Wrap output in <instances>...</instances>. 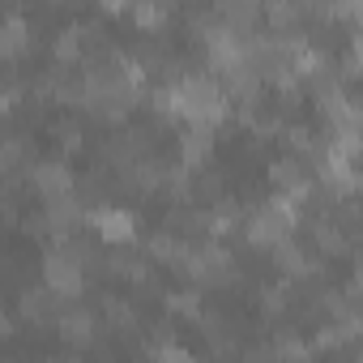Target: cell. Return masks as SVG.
I'll use <instances>...</instances> for the list:
<instances>
[{"mask_svg": "<svg viewBox=\"0 0 363 363\" xmlns=\"http://www.w3.org/2000/svg\"><path fill=\"white\" fill-rule=\"evenodd\" d=\"M86 227L111 248V244H137L141 240V218L137 210H124V206H111V201H99L86 210Z\"/></svg>", "mask_w": 363, "mask_h": 363, "instance_id": "obj_1", "label": "cell"}, {"mask_svg": "<svg viewBox=\"0 0 363 363\" xmlns=\"http://www.w3.org/2000/svg\"><path fill=\"white\" fill-rule=\"evenodd\" d=\"M39 278H43V286H48L52 295H60V299H82V295H86V269H82V261L69 257L60 244L43 257Z\"/></svg>", "mask_w": 363, "mask_h": 363, "instance_id": "obj_2", "label": "cell"}, {"mask_svg": "<svg viewBox=\"0 0 363 363\" xmlns=\"http://www.w3.org/2000/svg\"><path fill=\"white\" fill-rule=\"evenodd\" d=\"M26 184L48 201V197H60V193H73L77 184V175L73 167L65 162V154H48V158H35L30 171H26Z\"/></svg>", "mask_w": 363, "mask_h": 363, "instance_id": "obj_3", "label": "cell"}, {"mask_svg": "<svg viewBox=\"0 0 363 363\" xmlns=\"http://www.w3.org/2000/svg\"><path fill=\"white\" fill-rule=\"evenodd\" d=\"M56 337L60 342H69L73 350H90V342L99 337V316L82 303V299H65V308H60V316H56Z\"/></svg>", "mask_w": 363, "mask_h": 363, "instance_id": "obj_4", "label": "cell"}, {"mask_svg": "<svg viewBox=\"0 0 363 363\" xmlns=\"http://www.w3.org/2000/svg\"><path fill=\"white\" fill-rule=\"evenodd\" d=\"M35 52V22L13 9L0 18V65H22L26 56Z\"/></svg>", "mask_w": 363, "mask_h": 363, "instance_id": "obj_5", "label": "cell"}, {"mask_svg": "<svg viewBox=\"0 0 363 363\" xmlns=\"http://www.w3.org/2000/svg\"><path fill=\"white\" fill-rule=\"evenodd\" d=\"M43 218H48V240H65L73 231L86 227V201L77 193H60L43 201Z\"/></svg>", "mask_w": 363, "mask_h": 363, "instance_id": "obj_6", "label": "cell"}, {"mask_svg": "<svg viewBox=\"0 0 363 363\" xmlns=\"http://www.w3.org/2000/svg\"><path fill=\"white\" fill-rule=\"evenodd\" d=\"M60 308H65V299L52 295L43 282H39V286H18V316H22L30 329H52L56 316H60Z\"/></svg>", "mask_w": 363, "mask_h": 363, "instance_id": "obj_7", "label": "cell"}, {"mask_svg": "<svg viewBox=\"0 0 363 363\" xmlns=\"http://www.w3.org/2000/svg\"><path fill=\"white\" fill-rule=\"evenodd\" d=\"M214 145H218V137H214V128H201V124H184L179 128V167L184 171H197V167H206V162H214Z\"/></svg>", "mask_w": 363, "mask_h": 363, "instance_id": "obj_8", "label": "cell"}, {"mask_svg": "<svg viewBox=\"0 0 363 363\" xmlns=\"http://www.w3.org/2000/svg\"><path fill=\"white\" fill-rule=\"evenodd\" d=\"M210 9L218 13V22H223L231 35H240V39L257 35V22H261V0H214Z\"/></svg>", "mask_w": 363, "mask_h": 363, "instance_id": "obj_9", "label": "cell"}, {"mask_svg": "<svg viewBox=\"0 0 363 363\" xmlns=\"http://www.w3.org/2000/svg\"><path fill=\"white\" fill-rule=\"evenodd\" d=\"M261 18L269 22V35H299L308 26L303 0H261Z\"/></svg>", "mask_w": 363, "mask_h": 363, "instance_id": "obj_10", "label": "cell"}, {"mask_svg": "<svg viewBox=\"0 0 363 363\" xmlns=\"http://www.w3.org/2000/svg\"><path fill=\"white\" fill-rule=\"evenodd\" d=\"M141 252H145V261H150V265H167V269H171V261H175L179 252H184V240L158 227V231H150V235H145Z\"/></svg>", "mask_w": 363, "mask_h": 363, "instance_id": "obj_11", "label": "cell"}, {"mask_svg": "<svg viewBox=\"0 0 363 363\" xmlns=\"http://www.w3.org/2000/svg\"><path fill=\"white\" fill-rule=\"evenodd\" d=\"M128 22L141 30V35H162L171 13L158 5V0H133V9H128Z\"/></svg>", "mask_w": 363, "mask_h": 363, "instance_id": "obj_12", "label": "cell"}, {"mask_svg": "<svg viewBox=\"0 0 363 363\" xmlns=\"http://www.w3.org/2000/svg\"><path fill=\"white\" fill-rule=\"evenodd\" d=\"M201 299H206V295H201V286H193V282H189L184 291H162L167 312H171V316H184V320H197V316H201V308H206Z\"/></svg>", "mask_w": 363, "mask_h": 363, "instance_id": "obj_13", "label": "cell"}, {"mask_svg": "<svg viewBox=\"0 0 363 363\" xmlns=\"http://www.w3.org/2000/svg\"><path fill=\"white\" fill-rule=\"evenodd\" d=\"M52 60H56V65H69V69L82 65V39H77V26H65L60 35H52Z\"/></svg>", "mask_w": 363, "mask_h": 363, "instance_id": "obj_14", "label": "cell"}, {"mask_svg": "<svg viewBox=\"0 0 363 363\" xmlns=\"http://www.w3.org/2000/svg\"><path fill=\"white\" fill-rule=\"evenodd\" d=\"M52 128V137H56V145H60V154L69 158V154H82V145H86V133H82V120H52L48 124Z\"/></svg>", "mask_w": 363, "mask_h": 363, "instance_id": "obj_15", "label": "cell"}, {"mask_svg": "<svg viewBox=\"0 0 363 363\" xmlns=\"http://www.w3.org/2000/svg\"><path fill=\"white\" fill-rule=\"evenodd\" d=\"M274 359H312V346L295 333V329H278V342H274Z\"/></svg>", "mask_w": 363, "mask_h": 363, "instance_id": "obj_16", "label": "cell"}, {"mask_svg": "<svg viewBox=\"0 0 363 363\" xmlns=\"http://www.w3.org/2000/svg\"><path fill=\"white\" fill-rule=\"evenodd\" d=\"M99 9H103V18H124L133 9V0H99Z\"/></svg>", "mask_w": 363, "mask_h": 363, "instance_id": "obj_17", "label": "cell"}, {"mask_svg": "<svg viewBox=\"0 0 363 363\" xmlns=\"http://www.w3.org/2000/svg\"><path fill=\"white\" fill-rule=\"evenodd\" d=\"M13 107H18V103H13V99H9V94H5V90H0V120H5V116H9V111H13Z\"/></svg>", "mask_w": 363, "mask_h": 363, "instance_id": "obj_18", "label": "cell"}, {"mask_svg": "<svg viewBox=\"0 0 363 363\" xmlns=\"http://www.w3.org/2000/svg\"><path fill=\"white\" fill-rule=\"evenodd\" d=\"M9 333H13V320L5 316V308H0V337H9Z\"/></svg>", "mask_w": 363, "mask_h": 363, "instance_id": "obj_19", "label": "cell"}, {"mask_svg": "<svg viewBox=\"0 0 363 363\" xmlns=\"http://www.w3.org/2000/svg\"><path fill=\"white\" fill-rule=\"evenodd\" d=\"M48 5H60V0H48Z\"/></svg>", "mask_w": 363, "mask_h": 363, "instance_id": "obj_20", "label": "cell"}]
</instances>
